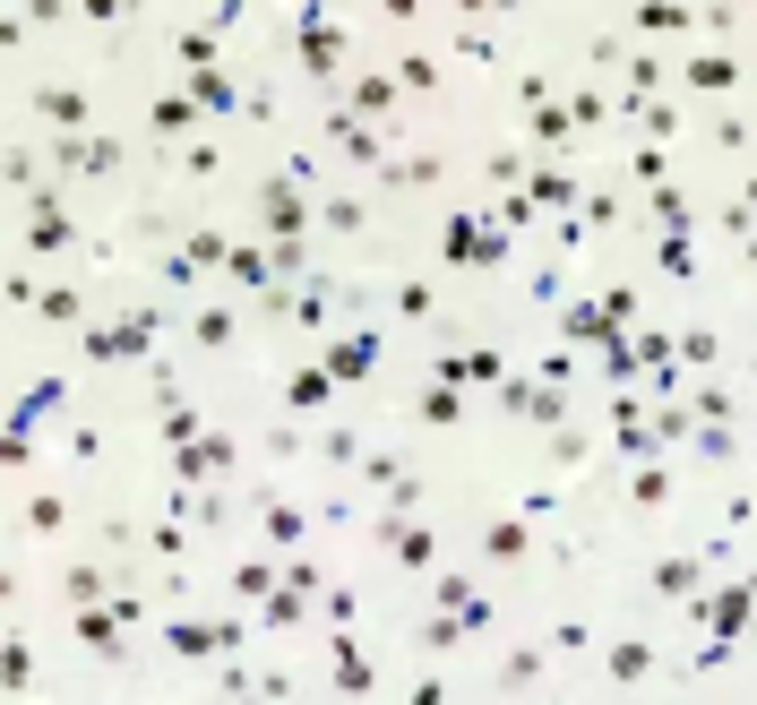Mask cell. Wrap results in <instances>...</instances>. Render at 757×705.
Segmentation results:
<instances>
[{
    "instance_id": "obj_1",
    "label": "cell",
    "mask_w": 757,
    "mask_h": 705,
    "mask_svg": "<svg viewBox=\"0 0 757 705\" xmlns=\"http://www.w3.org/2000/svg\"><path fill=\"white\" fill-rule=\"evenodd\" d=\"M44 112H52V121H87V95H69V86H44Z\"/></svg>"
}]
</instances>
